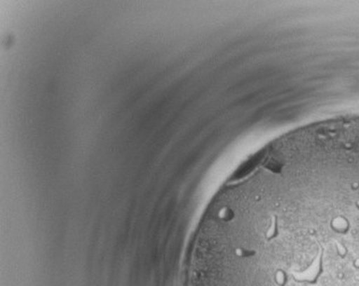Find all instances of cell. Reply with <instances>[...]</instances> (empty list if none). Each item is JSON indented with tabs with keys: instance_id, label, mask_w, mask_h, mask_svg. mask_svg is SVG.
Here are the masks:
<instances>
[{
	"instance_id": "obj_1",
	"label": "cell",
	"mask_w": 359,
	"mask_h": 286,
	"mask_svg": "<svg viewBox=\"0 0 359 286\" xmlns=\"http://www.w3.org/2000/svg\"><path fill=\"white\" fill-rule=\"evenodd\" d=\"M188 286H359V117L282 137L229 183Z\"/></svg>"
}]
</instances>
